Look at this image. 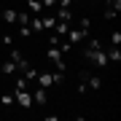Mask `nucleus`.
Here are the masks:
<instances>
[{"label": "nucleus", "instance_id": "nucleus-8", "mask_svg": "<svg viewBox=\"0 0 121 121\" xmlns=\"http://www.w3.org/2000/svg\"><path fill=\"white\" fill-rule=\"evenodd\" d=\"M27 5H30V11H32V13H43V5H40V0H30Z\"/></svg>", "mask_w": 121, "mask_h": 121}, {"label": "nucleus", "instance_id": "nucleus-6", "mask_svg": "<svg viewBox=\"0 0 121 121\" xmlns=\"http://www.w3.org/2000/svg\"><path fill=\"white\" fill-rule=\"evenodd\" d=\"M105 54H108V62H118V59H121V46H110V48H105Z\"/></svg>", "mask_w": 121, "mask_h": 121}, {"label": "nucleus", "instance_id": "nucleus-7", "mask_svg": "<svg viewBox=\"0 0 121 121\" xmlns=\"http://www.w3.org/2000/svg\"><path fill=\"white\" fill-rule=\"evenodd\" d=\"M0 70H3L5 75H16V65H13L11 59H5V62H0Z\"/></svg>", "mask_w": 121, "mask_h": 121}, {"label": "nucleus", "instance_id": "nucleus-4", "mask_svg": "<svg viewBox=\"0 0 121 121\" xmlns=\"http://www.w3.org/2000/svg\"><path fill=\"white\" fill-rule=\"evenodd\" d=\"M30 91H32V105L43 108V105L48 102V89H43V86H35V89H30Z\"/></svg>", "mask_w": 121, "mask_h": 121}, {"label": "nucleus", "instance_id": "nucleus-10", "mask_svg": "<svg viewBox=\"0 0 121 121\" xmlns=\"http://www.w3.org/2000/svg\"><path fill=\"white\" fill-rule=\"evenodd\" d=\"M110 46H121V32H118V30L110 32Z\"/></svg>", "mask_w": 121, "mask_h": 121}, {"label": "nucleus", "instance_id": "nucleus-2", "mask_svg": "<svg viewBox=\"0 0 121 121\" xmlns=\"http://www.w3.org/2000/svg\"><path fill=\"white\" fill-rule=\"evenodd\" d=\"M13 99H16L19 108H32V91L30 89H16L13 91Z\"/></svg>", "mask_w": 121, "mask_h": 121}, {"label": "nucleus", "instance_id": "nucleus-5", "mask_svg": "<svg viewBox=\"0 0 121 121\" xmlns=\"http://www.w3.org/2000/svg\"><path fill=\"white\" fill-rule=\"evenodd\" d=\"M121 11V0H105V19H116V13Z\"/></svg>", "mask_w": 121, "mask_h": 121}, {"label": "nucleus", "instance_id": "nucleus-1", "mask_svg": "<svg viewBox=\"0 0 121 121\" xmlns=\"http://www.w3.org/2000/svg\"><path fill=\"white\" fill-rule=\"evenodd\" d=\"M86 59L89 62H94V67L97 70H102V67H108V54H105V48L102 43L94 38V40H89V46H86Z\"/></svg>", "mask_w": 121, "mask_h": 121}, {"label": "nucleus", "instance_id": "nucleus-9", "mask_svg": "<svg viewBox=\"0 0 121 121\" xmlns=\"http://www.w3.org/2000/svg\"><path fill=\"white\" fill-rule=\"evenodd\" d=\"M0 102H3L5 108H11V105H16V99H13V94H3V97H0Z\"/></svg>", "mask_w": 121, "mask_h": 121}, {"label": "nucleus", "instance_id": "nucleus-11", "mask_svg": "<svg viewBox=\"0 0 121 121\" xmlns=\"http://www.w3.org/2000/svg\"><path fill=\"white\" fill-rule=\"evenodd\" d=\"M56 3H59V0H40V5H43V8H48V11H54Z\"/></svg>", "mask_w": 121, "mask_h": 121}, {"label": "nucleus", "instance_id": "nucleus-3", "mask_svg": "<svg viewBox=\"0 0 121 121\" xmlns=\"http://www.w3.org/2000/svg\"><path fill=\"white\" fill-rule=\"evenodd\" d=\"M16 8H11V5H3L0 8V24H8V27H13L16 24Z\"/></svg>", "mask_w": 121, "mask_h": 121}]
</instances>
